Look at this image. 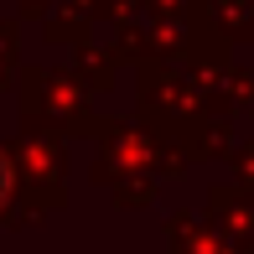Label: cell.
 Listing matches in <instances>:
<instances>
[{"instance_id": "cell-1", "label": "cell", "mask_w": 254, "mask_h": 254, "mask_svg": "<svg viewBox=\"0 0 254 254\" xmlns=\"http://www.w3.org/2000/svg\"><path fill=\"white\" fill-rule=\"evenodd\" d=\"M5 192H10V166H5V156H0V202H5Z\"/></svg>"}]
</instances>
